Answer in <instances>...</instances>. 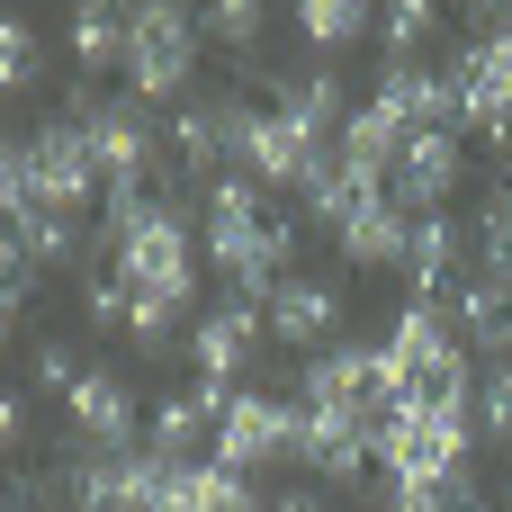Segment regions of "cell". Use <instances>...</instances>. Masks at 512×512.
<instances>
[{"instance_id":"obj_13","label":"cell","mask_w":512,"mask_h":512,"mask_svg":"<svg viewBox=\"0 0 512 512\" xmlns=\"http://www.w3.org/2000/svg\"><path fill=\"white\" fill-rule=\"evenodd\" d=\"M261 324H270V342H288V351H324L333 333H342V288L324 279V270H288L270 297H261Z\"/></svg>"},{"instance_id":"obj_16","label":"cell","mask_w":512,"mask_h":512,"mask_svg":"<svg viewBox=\"0 0 512 512\" xmlns=\"http://www.w3.org/2000/svg\"><path fill=\"white\" fill-rule=\"evenodd\" d=\"M333 243H342L351 270H405V252H414V216H405L387 189H369V198L333 225Z\"/></svg>"},{"instance_id":"obj_11","label":"cell","mask_w":512,"mask_h":512,"mask_svg":"<svg viewBox=\"0 0 512 512\" xmlns=\"http://www.w3.org/2000/svg\"><path fill=\"white\" fill-rule=\"evenodd\" d=\"M324 153H333V144H324L306 117H288V108H252V117H243V153H234V171L261 180V189H297Z\"/></svg>"},{"instance_id":"obj_6","label":"cell","mask_w":512,"mask_h":512,"mask_svg":"<svg viewBox=\"0 0 512 512\" xmlns=\"http://www.w3.org/2000/svg\"><path fill=\"white\" fill-rule=\"evenodd\" d=\"M198 36L207 18H189L180 0H135L126 9V99H180L198 81Z\"/></svg>"},{"instance_id":"obj_27","label":"cell","mask_w":512,"mask_h":512,"mask_svg":"<svg viewBox=\"0 0 512 512\" xmlns=\"http://www.w3.org/2000/svg\"><path fill=\"white\" fill-rule=\"evenodd\" d=\"M36 72H45L36 18H9V27H0V81H9V90H36Z\"/></svg>"},{"instance_id":"obj_2","label":"cell","mask_w":512,"mask_h":512,"mask_svg":"<svg viewBox=\"0 0 512 512\" xmlns=\"http://www.w3.org/2000/svg\"><path fill=\"white\" fill-rule=\"evenodd\" d=\"M0 198H9V225H18V216H81L90 198H108V171H99V153H90V126L54 108L45 126L9 135V153H0Z\"/></svg>"},{"instance_id":"obj_17","label":"cell","mask_w":512,"mask_h":512,"mask_svg":"<svg viewBox=\"0 0 512 512\" xmlns=\"http://www.w3.org/2000/svg\"><path fill=\"white\" fill-rule=\"evenodd\" d=\"M153 512H270L252 477L216 468V459H171L162 486H153Z\"/></svg>"},{"instance_id":"obj_26","label":"cell","mask_w":512,"mask_h":512,"mask_svg":"<svg viewBox=\"0 0 512 512\" xmlns=\"http://www.w3.org/2000/svg\"><path fill=\"white\" fill-rule=\"evenodd\" d=\"M477 270L495 288H512V180L486 198V216H477Z\"/></svg>"},{"instance_id":"obj_20","label":"cell","mask_w":512,"mask_h":512,"mask_svg":"<svg viewBox=\"0 0 512 512\" xmlns=\"http://www.w3.org/2000/svg\"><path fill=\"white\" fill-rule=\"evenodd\" d=\"M216 423H225V387H180L144 414V450L162 459H198V441L216 450Z\"/></svg>"},{"instance_id":"obj_5","label":"cell","mask_w":512,"mask_h":512,"mask_svg":"<svg viewBox=\"0 0 512 512\" xmlns=\"http://www.w3.org/2000/svg\"><path fill=\"white\" fill-rule=\"evenodd\" d=\"M108 279H126L135 306H171V315H189V297H198V234H189V216L162 198L135 234L108 243Z\"/></svg>"},{"instance_id":"obj_24","label":"cell","mask_w":512,"mask_h":512,"mask_svg":"<svg viewBox=\"0 0 512 512\" xmlns=\"http://www.w3.org/2000/svg\"><path fill=\"white\" fill-rule=\"evenodd\" d=\"M9 243H27V261H36V270L81 261V216H18V225H9Z\"/></svg>"},{"instance_id":"obj_7","label":"cell","mask_w":512,"mask_h":512,"mask_svg":"<svg viewBox=\"0 0 512 512\" xmlns=\"http://www.w3.org/2000/svg\"><path fill=\"white\" fill-rule=\"evenodd\" d=\"M450 81H459V117L486 144H512V9L477 18V45L450 54Z\"/></svg>"},{"instance_id":"obj_15","label":"cell","mask_w":512,"mask_h":512,"mask_svg":"<svg viewBox=\"0 0 512 512\" xmlns=\"http://www.w3.org/2000/svg\"><path fill=\"white\" fill-rule=\"evenodd\" d=\"M459 171H468V144H459V135H405L387 198H396L405 216H450V189H459Z\"/></svg>"},{"instance_id":"obj_21","label":"cell","mask_w":512,"mask_h":512,"mask_svg":"<svg viewBox=\"0 0 512 512\" xmlns=\"http://www.w3.org/2000/svg\"><path fill=\"white\" fill-rule=\"evenodd\" d=\"M63 45H72V72H81V81L126 72V9H117V0H81L72 27H63Z\"/></svg>"},{"instance_id":"obj_8","label":"cell","mask_w":512,"mask_h":512,"mask_svg":"<svg viewBox=\"0 0 512 512\" xmlns=\"http://www.w3.org/2000/svg\"><path fill=\"white\" fill-rule=\"evenodd\" d=\"M207 459H216V468H234V477L297 468V405H288V396H261V387H234Z\"/></svg>"},{"instance_id":"obj_14","label":"cell","mask_w":512,"mask_h":512,"mask_svg":"<svg viewBox=\"0 0 512 512\" xmlns=\"http://www.w3.org/2000/svg\"><path fill=\"white\" fill-rule=\"evenodd\" d=\"M378 459V423H360V414H315V405H297V468L315 477V486H351L360 468Z\"/></svg>"},{"instance_id":"obj_4","label":"cell","mask_w":512,"mask_h":512,"mask_svg":"<svg viewBox=\"0 0 512 512\" xmlns=\"http://www.w3.org/2000/svg\"><path fill=\"white\" fill-rule=\"evenodd\" d=\"M468 459H477V414L468 405H396L378 423L387 486H459Z\"/></svg>"},{"instance_id":"obj_10","label":"cell","mask_w":512,"mask_h":512,"mask_svg":"<svg viewBox=\"0 0 512 512\" xmlns=\"http://www.w3.org/2000/svg\"><path fill=\"white\" fill-rule=\"evenodd\" d=\"M144 414H153V405H135V387H126L117 369H81V387L63 396L72 450H99V459H126V450L144 441Z\"/></svg>"},{"instance_id":"obj_22","label":"cell","mask_w":512,"mask_h":512,"mask_svg":"<svg viewBox=\"0 0 512 512\" xmlns=\"http://www.w3.org/2000/svg\"><path fill=\"white\" fill-rule=\"evenodd\" d=\"M477 234H459L450 216H414V252H405V279H414V297H432L450 270H459V252H468Z\"/></svg>"},{"instance_id":"obj_23","label":"cell","mask_w":512,"mask_h":512,"mask_svg":"<svg viewBox=\"0 0 512 512\" xmlns=\"http://www.w3.org/2000/svg\"><path fill=\"white\" fill-rule=\"evenodd\" d=\"M378 27V9H360V0H306L297 9V36L315 45V54H342V45H360Z\"/></svg>"},{"instance_id":"obj_3","label":"cell","mask_w":512,"mask_h":512,"mask_svg":"<svg viewBox=\"0 0 512 512\" xmlns=\"http://www.w3.org/2000/svg\"><path fill=\"white\" fill-rule=\"evenodd\" d=\"M378 369H387V396H396V405H477V369H468V351H459V324H450V306H432V297H414V306L387 324Z\"/></svg>"},{"instance_id":"obj_29","label":"cell","mask_w":512,"mask_h":512,"mask_svg":"<svg viewBox=\"0 0 512 512\" xmlns=\"http://www.w3.org/2000/svg\"><path fill=\"white\" fill-rule=\"evenodd\" d=\"M81 315H90V324H99V333H117V324H126V315H135V297H126V279H108V270H99V279H90V288H81Z\"/></svg>"},{"instance_id":"obj_1","label":"cell","mask_w":512,"mask_h":512,"mask_svg":"<svg viewBox=\"0 0 512 512\" xmlns=\"http://www.w3.org/2000/svg\"><path fill=\"white\" fill-rule=\"evenodd\" d=\"M198 252H207V270H216L234 297H252V306H261V297L288 279L297 225L261 198V180L225 171V180H207V207H198Z\"/></svg>"},{"instance_id":"obj_28","label":"cell","mask_w":512,"mask_h":512,"mask_svg":"<svg viewBox=\"0 0 512 512\" xmlns=\"http://www.w3.org/2000/svg\"><path fill=\"white\" fill-rule=\"evenodd\" d=\"M432 27H441V9H432V0H396V9H378V36H387V54H414Z\"/></svg>"},{"instance_id":"obj_9","label":"cell","mask_w":512,"mask_h":512,"mask_svg":"<svg viewBox=\"0 0 512 512\" xmlns=\"http://www.w3.org/2000/svg\"><path fill=\"white\" fill-rule=\"evenodd\" d=\"M81 126H90V153H99L108 189H153V162L171 153V126L144 99H99Z\"/></svg>"},{"instance_id":"obj_19","label":"cell","mask_w":512,"mask_h":512,"mask_svg":"<svg viewBox=\"0 0 512 512\" xmlns=\"http://www.w3.org/2000/svg\"><path fill=\"white\" fill-rule=\"evenodd\" d=\"M243 99H189L180 117H171V153H180V171H216V162H234L243 153Z\"/></svg>"},{"instance_id":"obj_25","label":"cell","mask_w":512,"mask_h":512,"mask_svg":"<svg viewBox=\"0 0 512 512\" xmlns=\"http://www.w3.org/2000/svg\"><path fill=\"white\" fill-rule=\"evenodd\" d=\"M468 414H477V441H486V450H512V360H486Z\"/></svg>"},{"instance_id":"obj_30","label":"cell","mask_w":512,"mask_h":512,"mask_svg":"<svg viewBox=\"0 0 512 512\" xmlns=\"http://www.w3.org/2000/svg\"><path fill=\"white\" fill-rule=\"evenodd\" d=\"M261 27H270V9H252V0L207 9V36H225V45H261Z\"/></svg>"},{"instance_id":"obj_18","label":"cell","mask_w":512,"mask_h":512,"mask_svg":"<svg viewBox=\"0 0 512 512\" xmlns=\"http://www.w3.org/2000/svg\"><path fill=\"white\" fill-rule=\"evenodd\" d=\"M270 324H261V306L252 297H225L216 315H198L189 324V360H198V387H225L243 360H252V342H261Z\"/></svg>"},{"instance_id":"obj_12","label":"cell","mask_w":512,"mask_h":512,"mask_svg":"<svg viewBox=\"0 0 512 512\" xmlns=\"http://www.w3.org/2000/svg\"><path fill=\"white\" fill-rule=\"evenodd\" d=\"M297 405H315V414H360V423H387V414H396L378 351H351V342L306 360V387H297Z\"/></svg>"}]
</instances>
